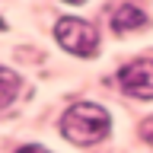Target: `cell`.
<instances>
[{
	"mask_svg": "<svg viewBox=\"0 0 153 153\" xmlns=\"http://www.w3.org/2000/svg\"><path fill=\"white\" fill-rule=\"evenodd\" d=\"M143 140L153 147V118H147V121H143Z\"/></svg>",
	"mask_w": 153,
	"mask_h": 153,
	"instance_id": "6",
	"label": "cell"
},
{
	"mask_svg": "<svg viewBox=\"0 0 153 153\" xmlns=\"http://www.w3.org/2000/svg\"><path fill=\"white\" fill-rule=\"evenodd\" d=\"M19 89H22V80H19L10 67H0V108H7L19 96Z\"/></svg>",
	"mask_w": 153,
	"mask_h": 153,
	"instance_id": "5",
	"label": "cell"
},
{
	"mask_svg": "<svg viewBox=\"0 0 153 153\" xmlns=\"http://www.w3.org/2000/svg\"><path fill=\"white\" fill-rule=\"evenodd\" d=\"M0 29H3V22H0Z\"/></svg>",
	"mask_w": 153,
	"mask_h": 153,
	"instance_id": "8",
	"label": "cell"
},
{
	"mask_svg": "<svg viewBox=\"0 0 153 153\" xmlns=\"http://www.w3.org/2000/svg\"><path fill=\"white\" fill-rule=\"evenodd\" d=\"M112 26H115V32H137V29L147 26V13L140 7H134V3H124V7L115 10Z\"/></svg>",
	"mask_w": 153,
	"mask_h": 153,
	"instance_id": "4",
	"label": "cell"
},
{
	"mask_svg": "<svg viewBox=\"0 0 153 153\" xmlns=\"http://www.w3.org/2000/svg\"><path fill=\"white\" fill-rule=\"evenodd\" d=\"M121 86L134 99H153V61L140 57L121 70Z\"/></svg>",
	"mask_w": 153,
	"mask_h": 153,
	"instance_id": "3",
	"label": "cell"
},
{
	"mask_svg": "<svg viewBox=\"0 0 153 153\" xmlns=\"http://www.w3.org/2000/svg\"><path fill=\"white\" fill-rule=\"evenodd\" d=\"M19 153H48V150H45V147H35V143H32V147H22Z\"/></svg>",
	"mask_w": 153,
	"mask_h": 153,
	"instance_id": "7",
	"label": "cell"
},
{
	"mask_svg": "<svg viewBox=\"0 0 153 153\" xmlns=\"http://www.w3.org/2000/svg\"><path fill=\"white\" fill-rule=\"evenodd\" d=\"M61 131L74 143H96L108 134V112L96 102H76L64 112Z\"/></svg>",
	"mask_w": 153,
	"mask_h": 153,
	"instance_id": "1",
	"label": "cell"
},
{
	"mask_svg": "<svg viewBox=\"0 0 153 153\" xmlns=\"http://www.w3.org/2000/svg\"><path fill=\"white\" fill-rule=\"evenodd\" d=\"M54 35H57V42H61L64 51L80 54V57H93L96 48H99V32H96V26L86 22V19H76V16H64L57 22Z\"/></svg>",
	"mask_w": 153,
	"mask_h": 153,
	"instance_id": "2",
	"label": "cell"
}]
</instances>
